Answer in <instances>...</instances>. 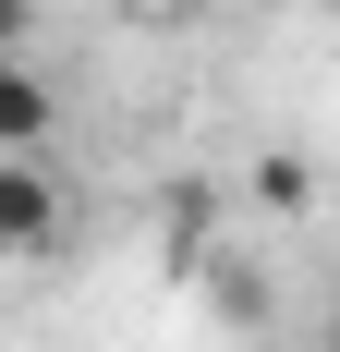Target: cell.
<instances>
[{
  "label": "cell",
  "instance_id": "6",
  "mask_svg": "<svg viewBox=\"0 0 340 352\" xmlns=\"http://www.w3.org/2000/svg\"><path fill=\"white\" fill-rule=\"evenodd\" d=\"M36 36V0H0V49H25Z\"/></svg>",
  "mask_w": 340,
  "mask_h": 352
},
{
  "label": "cell",
  "instance_id": "4",
  "mask_svg": "<svg viewBox=\"0 0 340 352\" xmlns=\"http://www.w3.org/2000/svg\"><path fill=\"white\" fill-rule=\"evenodd\" d=\"M195 280L219 292V316H268V267H243V255H219V267H206V255H195Z\"/></svg>",
  "mask_w": 340,
  "mask_h": 352
},
{
  "label": "cell",
  "instance_id": "3",
  "mask_svg": "<svg viewBox=\"0 0 340 352\" xmlns=\"http://www.w3.org/2000/svg\"><path fill=\"white\" fill-rule=\"evenodd\" d=\"M158 207H170V267H195V255H206V231H219V195H206V182H170Z\"/></svg>",
  "mask_w": 340,
  "mask_h": 352
},
{
  "label": "cell",
  "instance_id": "1",
  "mask_svg": "<svg viewBox=\"0 0 340 352\" xmlns=\"http://www.w3.org/2000/svg\"><path fill=\"white\" fill-rule=\"evenodd\" d=\"M73 243V170L49 146H0V267H49Z\"/></svg>",
  "mask_w": 340,
  "mask_h": 352
},
{
  "label": "cell",
  "instance_id": "7",
  "mask_svg": "<svg viewBox=\"0 0 340 352\" xmlns=\"http://www.w3.org/2000/svg\"><path fill=\"white\" fill-rule=\"evenodd\" d=\"M146 12H206V0H146Z\"/></svg>",
  "mask_w": 340,
  "mask_h": 352
},
{
  "label": "cell",
  "instance_id": "2",
  "mask_svg": "<svg viewBox=\"0 0 340 352\" xmlns=\"http://www.w3.org/2000/svg\"><path fill=\"white\" fill-rule=\"evenodd\" d=\"M49 134H61V85L25 49H0V146H49Z\"/></svg>",
  "mask_w": 340,
  "mask_h": 352
},
{
  "label": "cell",
  "instance_id": "9",
  "mask_svg": "<svg viewBox=\"0 0 340 352\" xmlns=\"http://www.w3.org/2000/svg\"><path fill=\"white\" fill-rule=\"evenodd\" d=\"M328 12H340V0H328Z\"/></svg>",
  "mask_w": 340,
  "mask_h": 352
},
{
  "label": "cell",
  "instance_id": "8",
  "mask_svg": "<svg viewBox=\"0 0 340 352\" xmlns=\"http://www.w3.org/2000/svg\"><path fill=\"white\" fill-rule=\"evenodd\" d=\"M328 352H340V316H328Z\"/></svg>",
  "mask_w": 340,
  "mask_h": 352
},
{
  "label": "cell",
  "instance_id": "5",
  "mask_svg": "<svg viewBox=\"0 0 340 352\" xmlns=\"http://www.w3.org/2000/svg\"><path fill=\"white\" fill-rule=\"evenodd\" d=\"M316 182H304V158H268V170H255V207H304Z\"/></svg>",
  "mask_w": 340,
  "mask_h": 352
}]
</instances>
